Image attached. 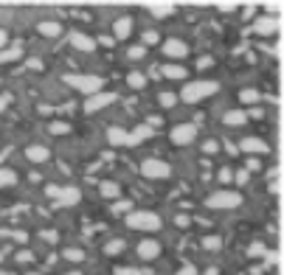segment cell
Here are the masks:
<instances>
[{"instance_id":"1","label":"cell","mask_w":284,"mask_h":275,"mask_svg":"<svg viewBox=\"0 0 284 275\" xmlns=\"http://www.w3.org/2000/svg\"><path fill=\"white\" fill-rule=\"evenodd\" d=\"M217 90H219V84H217V81L197 79V81H186L177 98H183L186 104H197V101H203V98H208V96H214Z\"/></svg>"},{"instance_id":"2","label":"cell","mask_w":284,"mask_h":275,"mask_svg":"<svg viewBox=\"0 0 284 275\" xmlns=\"http://www.w3.org/2000/svg\"><path fill=\"white\" fill-rule=\"evenodd\" d=\"M205 205L211 208V211H234V208L242 205V194L231 191V188H217L214 194L205 199Z\"/></svg>"},{"instance_id":"3","label":"cell","mask_w":284,"mask_h":275,"mask_svg":"<svg viewBox=\"0 0 284 275\" xmlns=\"http://www.w3.org/2000/svg\"><path fill=\"white\" fill-rule=\"evenodd\" d=\"M127 225L135 230H144V233H152V230L160 228V216L155 211H130L127 214Z\"/></svg>"},{"instance_id":"4","label":"cell","mask_w":284,"mask_h":275,"mask_svg":"<svg viewBox=\"0 0 284 275\" xmlns=\"http://www.w3.org/2000/svg\"><path fill=\"white\" fill-rule=\"evenodd\" d=\"M65 81H68L70 87H76V90L87 93V96H93V93H102V87H104V79H102V76H87V73H68V76H65Z\"/></svg>"},{"instance_id":"5","label":"cell","mask_w":284,"mask_h":275,"mask_svg":"<svg viewBox=\"0 0 284 275\" xmlns=\"http://www.w3.org/2000/svg\"><path fill=\"white\" fill-rule=\"evenodd\" d=\"M141 174L144 177H149V180H166L172 174V166L169 163L158 160V157H149V160L141 163Z\"/></svg>"},{"instance_id":"6","label":"cell","mask_w":284,"mask_h":275,"mask_svg":"<svg viewBox=\"0 0 284 275\" xmlns=\"http://www.w3.org/2000/svg\"><path fill=\"white\" fill-rule=\"evenodd\" d=\"M194 138H197L194 124H177L172 129V143H177V146H189V143H194Z\"/></svg>"},{"instance_id":"7","label":"cell","mask_w":284,"mask_h":275,"mask_svg":"<svg viewBox=\"0 0 284 275\" xmlns=\"http://www.w3.org/2000/svg\"><path fill=\"white\" fill-rule=\"evenodd\" d=\"M115 98H118L115 93H93L90 98L85 101V110H87V113H99V110H104V107H110Z\"/></svg>"},{"instance_id":"8","label":"cell","mask_w":284,"mask_h":275,"mask_svg":"<svg viewBox=\"0 0 284 275\" xmlns=\"http://www.w3.org/2000/svg\"><path fill=\"white\" fill-rule=\"evenodd\" d=\"M163 54L177 62V59H186V57H189V45H186L183 39H166V42H163Z\"/></svg>"},{"instance_id":"9","label":"cell","mask_w":284,"mask_h":275,"mask_svg":"<svg viewBox=\"0 0 284 275\" xmlns=\"http://www.w3.org/2000/svg\"><path fill=\"white\" fill-rule=\"evenodd\" d=\"M138 255L144 258V261H155L160 255V241L158 239H144L138 241Z\"/></svg>"},{"instance_id":"10","label":"cell","mask_w":284,"mask_h":275,"mask_svg":"<svg viewBox=\"0 0 284 275\" xmlns=\"http://www.w3.org/2000/svg\"><path fill=\"white\" fill-rule=\"evenodd\" d=\"M239 149L248 152V155H267V152H270V146H267L262 138H245V140L239 143Z\"/></svg>"},{"instance_id":"11","label":"cell","mask_w":284,"mask_h":275,"mask_svg":"<svg viewBox=\"0 0 284 275\" xmlns=\"http://www.w3.org/2000/svg\"><path fill=\"white\" fill-rule=\"evenodd\" d=\"M68 39H70V45L73 48H79V51H96V39L93 37H87V34H82V31H70L68 34Z\"/></svg>"},{"instance_id":"12","label":"cell","mask_w":284,"mask_h":275,"mask_svg":"<svg viewBox=\"0 0 284 275\" xmlns=\"http://www.w3.org/2000/svg\"><path fill=\"white\" fill-rule=\"evenodd\" d=\"M25 157L31 163H45L48 157H51V152H48V146H43V143H31V146L25 149Z\"/></svg>"},{"instance_id":"13","label":"cell","mask_w":284,"mask_h":275,"mask_svg":"<svg viewBox=\"0 0 284 275\" xmlns=\"http://www.w3.org/2000/svg\"><path fill=\"white\" fill-rule=\"evenodd\" d=\"M57 199H59V205H76V202L82 199V191L79 188H73V185H68V188H59Z\"/></svg>"},{"instance_id":"14","label":"cell","mask_w":284,"mask_h":275,"mask_svg":"<svg viewBox=\"0 0 284 275\" xmlns=\"http://www.w3.org/2000/svg\"><path fill=\"white\" fill-rule=\"evenodd\" d=\"M253 31L259 37H270L279 31V20H270V17H262V20H256V25H253Z\"/></svg>"},{"instance_id":"15","label":"cell","mask_w":284,"mask_h":275,"mask_svg":"<svg viewBox=\"0 0 284 275\" xmlns=\"http://www.w3.org/2000/svg\"><path fill=\"white\" fill-rule=\"evenodd\" d=\"M113 31L118 39H127V37L132 34V17H118L113 23Z\"/></svg>"},{"instance_id":"16","label":"cell","mask_w":284,"mask_h":275,"mask_svg":"<svg viewBox=\"0 0 284 275\" xmlns=\"http://www.w3.org/2000/svg\"><path fill=\"white\" fill-rule=\"evenodd\" d=\"M152 135V126L149 124H141V126H135L132 132H127V138H130V146H138L141 140H147V138Z\"/></svg>"},{"instance_id":"17","label":"cell","mask_w":284,"mask_h":275,"mask_svg":"<svg viewBox=\"0 0 284 275\" xmlns=\"http://www.w3.org/2000/svg\"><path fill=\"white\" fill-rule=\"evenodd\" d=\"M245 121H248V113L245 110H228L222 115V124H228V126H242Z\"/></svg>"},{"instance_id":"18","label":"cell","mask_w":284,"mask_h":275,"mask_svg":"<svg viewBox=\"0 0 284 275\" xmlns=\"http://www.w3.org/2000/svg\"><path fill=\"white\" fill-rule=\"evenodd\" d=\"M147 9H149V14H155V17H172L177 6H175V3H149Z\"/></svg>"},{"instance_id":"19","label":"cell","mask_w":284,"mask_h":275,"mask_svg":"<svg viewBox=\"0 0 284 275\" xmlns=\"http://www.w3.org/2000/svg\"><path fill=\"white\" fill-rule=\"evenodd\" d=\"M160 73H163L166 79H172V81H180V79H186V76H189L183 65H166V68H160Z\"/></svg>"},{"instance_id":"20","label":"cell","mask_w":284,"mask_h":275,"mask_svg":"<svg viewBox=\"0 0 284 275\" xmlns=\"http://www.w3.org/2000/svg\"><path fill=\"white\" fill-rule=\"evenodd\" d=\"M107 140L113 143V146H130V138H127L124 129H118V126H113L110 132H107Z\"/></svg>"},{"instance_id":"21","label":"cell","mask_w":284,"mask_h":275,"mask_svg":"<svg viewBox=\"0 0 284 275\" xmlns=\"http://www.w3.org/2000/svg\"><path fill=\"white\" fill-rule=\"evenodd\" d=\"M99 191H102V196H107V199H118V194H121L118 183H110V180L99 185Z\"/></svg>"},{"instance_id":"22","label":"cell","mask_w":284,"mask_h":275,"mask_svg":"<svg viewBox=\"0 0 284 275\" xmlns=\"http://www.w3.org/2000/svg\"><path fill=\"white\" fill-rule=\"evenodd\" d=\"M40 34H43V37H59V34H62V25L54 23V20H48V23L40 25Z\"/></svg>"},{"instance_id":"23","label":"cell","mask_w":284,"mask_h":275,"mask_svg":"<svg viewBox=\"0 0 284 275\" xmlns=\"http://www.w3.org/2000/svg\"><path fill=\"white\" fill-rule=\"evenodd\" d=\"M127 84H130L132 90H141V87L147 84V76H144V73H138V70H132V73L127 76Z\"/></svg>"},{"instance_id":"24","label":"cell","mask_w":284,"mask_h":275,"mask_svg":"<svg viewBox=\"0 0 284 275\" xmlns=\"http://www.w3.org/2000/svg\"><path fill=\"white\" fill-rule=\"evenodd\" d=\"M14 183H17V174L12 169H0V188H9Z\"/></svg>"},{"instance_id":"25","label":"cell","mask_w":284,"mask_h":275,"mask_svg":"<svg viewBox=\"0 0 284 275\" xmlns=\"http://www.w3.org/2000/svg\"><path fill=\"white\" fill-rule=\"evenodd\" d=\"M121 250H124V241H121V239H113V241L104 244V253H107V255H118Z\"/></svg>"},{"instance_id":"26","label":"cell","mask_w":284,"mask_h":275,"mask_svg":"<svg viewBox=\"0 0 284 275\" xmlns=\"http://www.w3.org/2000/svg\"><path fill=\"white\" fill-rule=\"evenodd\" d=\"M219 247H222L219 236H203V250H219Z\"/></svg>"},{"instance_id":"27","label":"cell","mask_w":284,"mask_h":275,"mask_svg":"<svg viewBox=\"0 0 284 275\" xmlns=\"http://www.w3.org/2000/svg\"><path fill=\"white\" fill-rule=\"evenodd\" d=\"M62 255H65V261H73V264H79L82 258H85V253H82L79 247H68V250L62 253Z\"/></svg>"},{"instance_id":"28","label":"cell","mask_w":284,"mask_h":275,"mask_svg":"<svg viewBox=\"0 0 284 275\" xmlns=\"http://www.w3.org/2000/svg\"><path fill=\"white\" fill-rule=\"evenodd\" d=\"M14 59H20V48H9V51H0V65H3V62H14Z\"/></svg>"},{"instance_id":"29","label":"cell","mask_w":284,"mask_h":275,"mask_svg":"<svg viewBox=\"0 0 284 275\" xmlns=\"http://www.w3.org/2000/svg\"><path fill=\"white\" fill-rule=\"evenodd\" d=\"M160 107H166V110H169V107H175V104H177V96H175V93H160Z\"/></svg>"},{"instance_id":"30","label":"cell","mask_w":284,"mask_h":275,"mask_svg":"<svg viewBox=\"0 0 284 275\" xmlns=\"http://www.w3.org/2000/svg\"><path fill=\"white\" fill-rule=\"evenodd\" d=\"M239 98H242V104H256L259 101V93L256 90H242L239 93Z\"/></svg>"},{"instance_id":"31","label":"cell","mask_w":284,"mask_h":275,"mask_svg":"<svg viewBox=\"0 0 284 275\" xmlns=\"http://www.w3.org/2000/svg\"><path fill=\"white\" fill-rule=\"evenodd\" d=\"M160 34L158 31H144V45H158Z\"/></svg>"},{"instance_id":"32","label":"cell","mask_w":284,"mask_h":275,"mask_svg":"<svg viewBox=\"0 0 284 275\" xmlns=\"http://www.w3.org/2000/svg\"><path fill=\"white\" fill-rule=\"evenodd\" d=\"M127 54H130V59H144V54H147V48H144V45H132L130 51H127Z\"/></svg>"},{"instance_id":"33","label":"cell","mask_w":284,"mask_h":275,"mask_svg":"<svg viewBox=\"0 0 284 275\" xmlns=\"http://www.w3.org/2000/svg\"><path fill=\"white\" fill-rule=\"evenodd\" d=\"M130 202H113V214H130Z\"/></svg>"},{"instance_id":"34","label":"cell","mask_w":284,"mask_h":275,"mask_svg":"<svg viewBox=\"0 0 284 275\" xmlns=\"http://www.w3.org/2000/svg\"><path fill=\"white\" fill-rule=\"evenodd\" d=\"M217 177H219V183H231V180H234V174H231V169H219V174H217Z\"/></svg>"},{"instance_id":"35","label":"cell","mask_w":284,"mask_h":275,"mask_svg":"<svg viewBox=\"0 0 284 275\" xmlns=\"http://www.w3.org/2000/svg\"><path fill=\"white\" fill-rule=\"evenodd\" d=\"M115 275H141V270H135V267H118Z\"/></svg>"},{"instance_id":"36","label":"cell","mask_w":284,"mask_h":275,"mask_svg":"<svg viewBox=\"0 0 284 275\" xmlns=\"http://www.w3.org/2000/svg\"><path fill=\"white\" fill-rule=\"evenodd\" d=\"M217 149H219V146H217V140H205V143H203V152H205V155H214Z\"/></svg>"},{"instance_id":"37","label":"cell","mask_w":284,"mask_h":275,"mask_svg":"<svg viewBox=\"0 0 284 275\" xmlns=\"http://www.w3.org/2000/svg\"><path fill=\"white\" fill-rule=\"evenodd\" d=\"M70 126L68 124H51V132H54V135H62V132H68Z\"/></svg>"},{"instance_id":"38","label":"cell","mask_w":284,"mask_h":275,"mask_svg":"<svg viewBox=\"0 0 284 275\" xmlns=\"http://www.w3.org/2000/svg\"><path fill=\"white\" fill-rule=\"evenodd\" d=\"M175 222H177V228H186V225H189V216H180V214H177Z\"/></svg>"},{"instance_id":"39","label":"cell","mask_w":284,"mask_h":275,"mask_svg":"<svg viewBox=\"0 0 284 275\" xmlns=\"http://www.w3.org/2000/svg\"><path fill=\"white\" fill-rule=\"evenodd\" d=\"M250 253H253V255H259V253H264V247H262V244H253V247H250Z\"/></svg>"},{"instance_id":"40","label":"cell","mask_w":284,"mask_h":275,"mask_svg":"<svg viewBox=\"0 0 284 275\" xmlns=\"http://www.w3.org/2000/svg\"><path fill=\"white\" fill-rule=\"evenodd\" d=\"M6 104H9V96H0V113L6 110Z\"/></svg>"},{"instance_id":"41","label":"cell","mask_w":284,"mask_h":275,"mask_svg":"<svg viewBox=\"0 0 284 275\" xmlns=\"http://www.w3.org/2000/svg\"><path fill=\"white\" fill-rule=\"evenodd\" d=\"M177 275H194V267H183V273H177Z\"/></svg>"},{"instance_id":"42","label":"cell","mask_w":284,"mask_h":275,"mask_svg":"<svg viewBox=\"0 0 284 275\" xmlns=\"http://www.w3.org/2000/svg\"><path fill=\"white\" fill-rule=\"evenodd\" d=\"M6 45V31H3V28H0V48Z\"/></svg>"},{"instance_id":"43","label":"cell","mask_w":284,"mask_h":275,"mask_svg":"<svg viewBox=\"0 0 284 275\" xmlns=\"http://www.w3.org/2000/svg\"><path fill=\"white\" fill-rule=\"evenodd\" d=\"M65 275H82V273H65Z\"/></svg>"},{"instance_id":"44","label":"cell","mask_w":284,"mask_h":275,"mask_svg":"<svg viewBox=\"0 0 284 275\" xmlns=\"http://www.w3.org/2000/svg\"><path fill=\"white\" fill-rule=\"evenodd\" d=\"M0 264H3V253H0Z\"/></svg>"},{"instance_id":"45","label":"cell","mask_w":284,"mask_h":275,"mask_svg":"<svg viewBox=\"0 0 284 275\" xmlns=\"http://www.w3.org/2000/svg\"><path fill=\"white\" fill-rule=\"evenodd\" d=\"M0 275H6V273H0Z\"/></svg>"}]
</instances>
